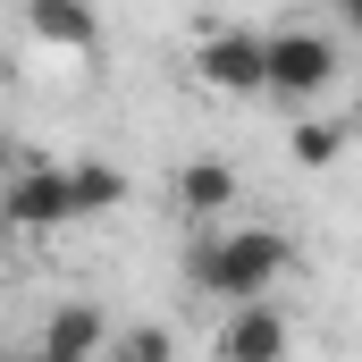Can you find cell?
Masks as SVG:
<instances>
[{
  "label": "cell",
  "mask_w": 362,
  "mask_h": 362,
  "mask_svg": "<svg viewBox=\"0 0 362 362\" xmlns=\"http://www.w3.org/2000/svg\"><path fill=\"white\" fill-rule=\"evenodd\" d=\"M0 169H25V152L8 144V127H0Z\"/></svg>",
  "instance_id": "12"
},
{
  "label": "cell",
  "mask_w": 362,
  "mask_h": 362,
  "mask_svg": "<svg viewBox=\"0 0 362 362\" xmlns=\"http://www.w3.org/2000/svg\"><path fill=\"white\" fill-rule=\"evenodd\" d=\"M0 219H8V228H68V219H76V185H68V169H51V160L8 169V185H0Z\"/></svg>",
  "instance_id": "5"
},
{
  "label": "cell",
  "mask_w": 362,
  "mask_h": 362,
  "mask_svg": "<svg viewBox=\"0 0 362 362\" xmlns=\"http://www.w3.org/2000/svg\"><path fill=\"white\" fill-rule=\"evenodd\" d=\"M329 8H337V17H346V25L362 34V0H329Z\"/></svg>",
  "instance_id": "13"
},
{
  "label": "cell",
  "mask_w": 362,
  "mask_h": 362,
  "mask_svg": "<svg viewBox=\"0 0 362 362\" xmlns=\"http://www.w3.org/2000/svg\"><path fill=\"white\" fill-rule=\"evenodd\" d=\"M194 76H202L211 93H228V101H245V93H270V34L219 25V34L194 51Z\"/></svg>",
  "instance_id": "2"
},
{
  "label": "cell",
  "mask_w": 362,
  "mask_h": 362,
  "mask_svg": "<svg viewBox=\"0 0 362 362\" xmlns=\"http://www.w3.org/2000/svg\"><path fill=\"white\" fill-rule=\"evenodd\" d=\"M68 185H76V219H101V211H118V202H127V169H110V160L68 169Z\"/></svg>",
  "instance_id": "9"
},
{
  "label": "cell",
  "mask_w": 362,
  "mask_h": 362,
  "mask_svg": "<svg viewBox=\"0 0 362 362\" xmlns=\"http://www.w3.org/2000/svg\"><path fill=\"white\" fill-rule=\"evenodd\" d=\"M101 346H110V320H101L93 303H59V312L42 320V346H34V354L42 362H101Z\"/></svg>",
  "instance_id": "7"
},
{
  "label": "cell",
  "mask_w": 362,
  "mask_h": 362,
  "mask_svg": "<svg viewBox=\"0 0 362 362\" xmlns=\"http://www.w3.org/2000/svg\"><path fill=\"white\" fill-rule=\"evenodd\" d=\"M286 270H295V236L286 228H228V236H211V245L185 253V278L202 295H219V303H253Z\"/></svg>",
  "instance_id": "1"
},
{
  "label": "cell",
  "mask_w": 362,
  "mask_h": 362,
  "mask_svg": "<svg viewBox=\"0 0 362 362\" xmlns=\"http://www.w3.org/2000/svg\"><path fill=\"white\" fill-rule=\"evenodd\" d=\"M34 362H42V354H34Z\"/></svg>",
  "instance_id": "15"
},
{
  "label": "cell",
  "mask_w": 362,
  "mask_h": 362,
  "mask_svg": "<svg viewBox=\"0 0 362 362\" xmlns=\"http://www.w3.org/2000/svg\"><path fill=\"white\" fill-rule=\"evenodd\" d=\"M228 202H236V169L228 160H185L177 169V211L185 219H228Z\"/></svg>",
  "instance_id": "8"
},
{
  "label": "cell",
  "mask_w": 362,
  "mask_h": 362,
  "mask_svg": "<svg viewBox=\"0 0 362 362\" xmlns=\"http://www.w3.org/2000/svg\"><path fill=\"white\" fill-rule=\"evenodd\" d=\"M101 362H135V354H127V346H118V337H110V346H101Z\"/></svg>",
  "instance_id": "14"
},
{
  "label": "cell",
  "mask_w": 362,
  "mask_h": 362,
  "mask_svg": "<svg viewBox=\"0 0 362 362\" xmlns=\"http://www.w3.org/2000/svg\"><path fill=\"white\" fill-rule=\"evenodd\" d=\"M286 144H295V160H303V169H329V160L346 152V127H337V118H295V135H286Z\"/></svg>",
  "instance_id": "10"
},
{
  "label": "cell",
  "mask_w": 362,
  "mask_h": 362,
  "mask_svg": "<svg viewBox=\"0 0 362 362\" xmlns=\"http://www.w3.org/2000/svg\"><path fill=\"white\" fill-rule=\"evenodd\" d=\"M211 354H219V362H286V354H295V320L278 312L270 295H253V303H228V320H219Z\"/></svg>",
  "instance_id": "4"
},
{
  "label": "cell",
  "mask_w": 362,
  "mask_h": 362,
  "mask_svg": "<svg viewBox=\"0 0 362 362\" xmlns=\"http://www.w3.org/2000/svg\"><path fill=\"white\" fill-rule=\"evenodd\" d=\"M25 34L51 42V51H76V59L101 51V17H93V0H25Z\"/></svg>",
  "instance_id": "6"
},
{
  "label": "cell",
  "mask_w": 362,
  "mask_h": 362,
  "mask_svg": "<svg viewBox=\"0 0 362 362\" xmlns=\"http://www.w3.org/2000/svg\"><path fill=\"white\" fill-rule=\"evenodd\" d=\"M118 346H127L135 362H177V346H169V329H152V320H144V329H118Z\"/></svg>",
  "instance_id": "11"
},
{
  "label": "cell",
  "mask_w": 362,
  "mask_h": 362,
  "mask_svg": "<svg viewBox=\"0 0 362 362\" xmlns=\"http://www.w3.org/2000/svg\"><path fill=\"white\" fill-rule=\"evenodd\" d=\"M337 85V42L312 34V25H286L270 34V93L278 101H312V93Z\"/></svg>",
  "instance_id": "3"
}]
</instances>
